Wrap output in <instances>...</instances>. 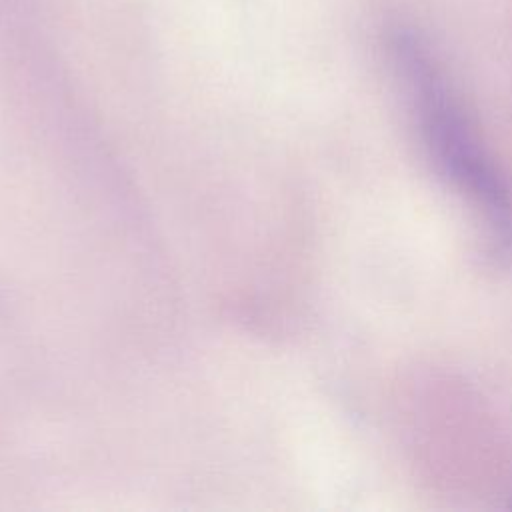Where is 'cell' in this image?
I'll use <instances>...</instances> for the list:
<instances>
[{"mask_svg": "<svg viewBox=\"0 0 512 512\" xmlns=\"http://www.w3.org/2000/svg\"><path fill=\"white\" fill-rule=\"evenodd\" d=\"M392 58L412 100L430 156L482 216L496 254H512V192L494 168L428 48L396 34Z\"/></svg>", "mask_w": 512, "mask_h": 512, "instance_id": "obj_1", "label": "cell"}]
</instances>
